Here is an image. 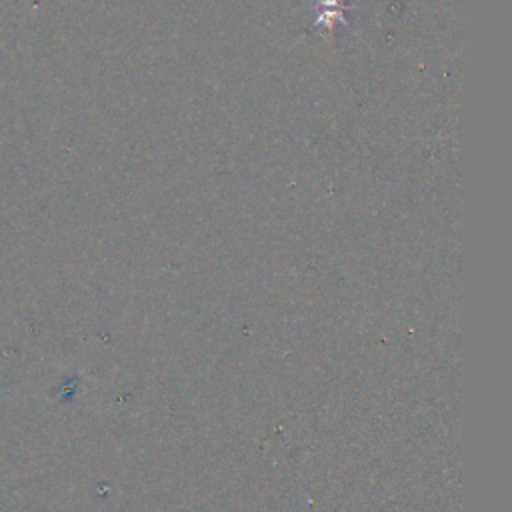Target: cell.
<instances>
[{
  "instance_id": "cell-1",
  "label": "cell",
  "mask_w": 512,
  "mask_h": 512,
  "mask_svg": "<svg viewBox=\"0 0 512 512\" xmlns=\"http://www.w3.org/2000/svg\"><path fill=\"white\" fill-rule=\"evenodd\" d=\"M356 6L346 4L344 0H314V24L312 28H324L332 32L336 24L348 26V20L344 18L346 10H354Z\"/></svg>"
}]
</instances>
